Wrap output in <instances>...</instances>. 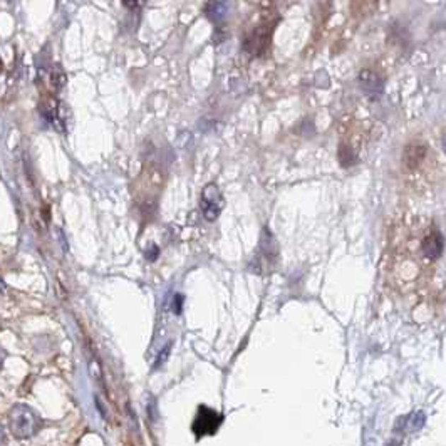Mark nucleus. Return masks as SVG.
Masks as SVG:
<instances>
[{"label":"nucleus","instance_id":"nucleus-1","mask_svg":"<svg viewBox=\"0 0 446 446\" xmlns=\"http://www.w3.org/2000/svg\"><path fill=\"white\" fill-rule=\"evenodd\" d=\"M441 254V235L433 223L420 218L404 225L391 245L389 276L394 289L403 295L426 289Z\"/></svg>","mask_w":446,"mask_h":446},{"label":"nucleus","instance_id":"nucleus-2","mask_svg":"<svg viewBox=\"0 0 446 446\" xmlns=\"http://www.w3.org/2000/svg\"><path fill=\"white\" fill-rule=\"evenodd\" d=\"M220 421H222V416L218 413H215L213 409L206 406H200L198 416L195 418V423H193V431H195L198 438L200 436H210L218 430Z\"/></svg>","mask_w":446,"mask_h":446},{"label":"nucleus","instance_id":"nucleus-3","mask_svg":"<svg viewBox=\"0 0 446 446\" xmlns=\"http://www.w3.org/2000/svg\"><path fill=\"white\" fill-rule=\"evenodd\" d=\"M222 205L223 201L222 196H220L218 188L215 184H209L204 190V195H201V211H204L205 218L209 222H213L218 217Z\"/></svg>","mask_w":446,"mask_h":446},{"label":"nucleus","instance_id":"nucleus-4","mask_svg":"<svg viewBox=\"0 0 446 446\" xmlns=\"http://www.w3.org/2000/svg\"><path fill=\"white\" fill-rule=\"evenodd\" d=\"M206 16L213 22H222L227 16V2L225 0H210L205 7Z\"/></svg>","mask_w":446,"mask_h":446},{"label":"nucleus","instance_id":"nucleus-5","mask_svg":"<svg viewBox=\"0 0 446 446\" xmlns=\"http://www.w3.org/2000/svg\"><path fill=\"white\" fill-rule=\"evenodd\" d=\"M143 2H145V0H123L124 6L129 7V8H138V7H141Z\"/></svg>","mask_w":446,"mask_h":446}]
</instances>
